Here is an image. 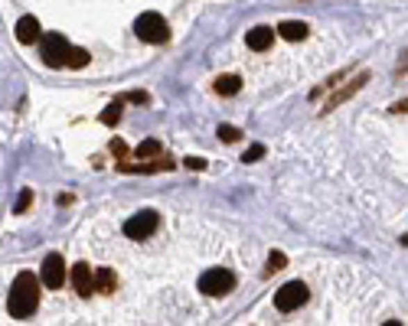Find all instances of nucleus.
I'll list each match as a JSON object with an SVG mask.
<instances>
[{
	"instance_id": "nucleus-1",
	"label": "nucleus",
	"mask_w": 408,
	"mask_h": 326,
	"mask_svg": "<svg viewBox=\"0 0 408 326\" xmlns=\"http://www.w3.org/2000/svg\"><path fill=\"white\" fill-rule=\"evenodd\" d=\"M36 307H40V281L33 271H20L10 287V297H7V310L13 320H26L36 314Z\"/></svg>"
},
{
	"instance_id": "nucleus-2",
	"label": "nucleus",
	"mask_w": 408,
	"mask_h": 326,
	"mask_svg": "<svg viewBox=\"0 0 408 326\" xmlns=\"http://www.w3.org/2000/svg\"><path fill=\"white\" fill-rule=\"evenodd\" d=\"M134 33H138L140 43H151V46H161L170 40V26H167V20L157 10L140 13L138 20H134Z\"/></svg>"
},
{
	"instance_id": "nucleus-3",
	"label": "nucleus",
	"mask_w": 408,
	"mask_h": 326,
	"mask_svg": "<svg viewBox=\"0 0 408 326\" xmlns=\"http://www.w3.org/2000/svg\"><path fill=\"white\" fill-rule=\"evenodd\" d=\"M69 49L72 46L65 43L63 33H46V36H40V53H43V62L49 69H63L69 62Z\"/></svg>"
},
{
	"instance_id": "nucleus-4",
	"label": "nucleus",
	"mask_w": 408,
	"mask_h": 326,
	"mask_svg": "<svg viewBox=\"0 0 408 326\" xmlns=\"http://www.w3.org/2000/svg\"><path fill=\"white\" fill-rule=\"evenodd\" d=\"M232 287H236V274L226 268H209L199 277V293H206V297H226V293H232Z\"/></svg>"
},
{
	"instance_id": "nucleus-5",
	"label": "nucleus",
	"mask_w": 408,
	"mask_h": 326,
	"mask_svg": "<svg viewBox=\"0 0 408 326\" xmlns=\"http://www.w3.org/2000/svg\"><path fill=\"white\" fill-rule=\"evenodd\" d=\"M307 300H311V291H307V284L304 281H291L275 293V307H278L281 314H294V310L304 307Z\"/></svg>"
},
{
	"instance_id": "nucleus-6",
	"label": "nucleus",
	"mask_w": 408,
	"mask_h": 326,
	"mask_svg": "<svg viewBox=\"0 0 408 326\" xmlns=\"http://www.w3.org/2000/svg\"><path fill=\"white\" fill-rule=\"evenodd\" d=\"M157 225H161V216H157L154 209H144V212H138V216H131L128 222H124V235L134 241H144L157 232Z\"/></svg>"
},
{
	"instance_id": "nucleus-7",
	"label": "nucleus",
	"mask_w": 408,
	"mask_h": 326,
	"mask_svg": "<svg viewBox=\"0 0 408 326\" xmlns=\"http://www.w3.org/2000/svg\"><path fill=\"white\" fill-rule=\"evenodd\" d=\"M40 281L49 287V291H59L65 284V261H63V255H46V261H43V271H40Z\"/></svg>"
},
{
	"instance_id": "nucleus-8",
	"label": "nucleus",
	"mask_w": 408,
	"mask_h": 326,
	"mask_svg": "<svg viewBox=\"0 0 408 326\" xmlns=\"http://www.w3.org/2000/svg\"><path fill=\"white\" fill-rule=\"evenodd\" d=\"M13 33H17V40H20L23 46L40 43V36H43V30H40V20H36V17H20Z\"/></svg>"
},
{
	"instance_id": "nucleus-9",
	"label": "nucleus",
	"mask_w": 408,
	"mask_h": 326,
	"mask_svg": "<svg viewBox=\"0 0 408 326\" xmlns=\"http://www.w3.org/2000/svg\"><path fill=\"white\" fill-rule=\"evenodd\" d=\"M245 43L252 53H265V49H271V43H275V30H271V26H255V30L245 33Z\"/></svg>"
},
{
	"instance_id": "nucleus-10",
	"label": "nucleus",
	"mask_w": 408,
	"mask_h": 326,
	"mask_svg": "<svg viewBox=\"0 0 408 326\" xmlns=\"http://www.w3.org/2000/svg\"><path fill=\"white\" fill-rule=\"evenodd\" d=\"M118 287V277L111 268H95L92 271V293H115Z\"/></svg>"
},
{
	"instance_id": "nucleus-11",
	"label": "nucleus",
	"mask_w": 408,
	"mask_h": 326,
	"mask_svg": "<svg viewBox=\"0 0 408 326\" xmlns=\"http://www.w3.org/2000/svg\"><path fill=\"white\" fill-rule=\"evenodd\" d=\"M72 287H76V293H82V297L92 293V268H88L85 261H79L76 268H72Z\"/></svg>"
},
{
	"instance_id": "nucleus-12",
	"label": "nucleus",
	"mask_w": 408,
	"mask_h": 326,
	"mask_svg": "<svg viewBox=\"0 0 408 326\" xmlns=\"http://www.w3.org/2000/svg\"><path fill=\"white\" fill-rule=\"evenodd\" d=\"M121 170H124V173H161V170H173V163H170V157H157L154 163H140V166L121 163Z\"/></svg>"
},
{
	"instance_id": "nucleus-13",
	"label": "nucleus",
	"mask_w": 408,
	"mask_h": 326,
	"mask_svg": "<svg viewBox=\"0 0 408 326\" xmlns=\"http://www.w3.org/2000/svg\"><path fill=\"white\" fill-rule=\"evenodd\" d=\"M275 33H281L288 43H301V40H307V23H297V20H284Z\"/></svg>"
},
{
	"instance_id": "nucleus-14",
	"label": "nucleus",
	"mask_w": 408,
	"mask_h": 326,
	"mask_svg": "<svg viewBox=\"0 0 408 326\" xmlns=\"http://www.w3.org/2000/svg\"><path fill=\"white\" fill-rule=\"evenodd\" d=\"M213 85H215V92H219V95L229 98V95H236L238 88H242V78H238V76H219Z\"/></svg>"
},
{
	"instance_id": "nucleus-15",
	"label": "nucleus",
	"mask_w": 408,
	"mask_h": 326,
	"mask_svg": "<svg viewBox=\"0 0 408 326\" xmlns=\"http://www.w3.org/2000/svg\"><path fill=\"white\" fill-rule=\"evenodd\" d=\"M284 264H288V258H284L281 251H271V255H268V264H265V277H271V274L284 271Z\"/></svg>"
},
{
	"instance_id": "nucleus-16",
	"label": "nucleus",
	"mask_w": 408,
	"mask_h": 326,
	"mask_svg": "<svg viewBox=\"0 0 408 326\" xmlns=\"http://www.w3.org/2000/svg\"><path fill=\"white\" fill-rule=\"evenodd\" d=\"M88 59H92V55H88V49H76V46H72V49H69V69H85L88 65Z\"/></svg>"
},
{
	"instance_id": "nucleus-17",
	"label": "nucleus",
	"mask_w": 408,
	"mask_h": 326,
	"mask_svg": "<svg viewBox=\"0 0 408 326\" xmlns=\"http://www.w3.org/2000/svg\"><path fill=\"white\" fill-rule=\"evenodd\" d=\"M121 105H124V98H118L115 105H108L105 114H101V121H105V124H118V118H121Z\"/></svg>"
},
{
	"instance_id": "nucleus-18",
	"label": "nucleus",
	"mask_w": 408,
	"mask_h": 326,
	"mask_svg": "<svg viewBox=\"0 0 408 326\" xmlns=\"http://www.w3.org/2000/svg\"><path fill=\"white\" fill-rule=\"evenodd\" d=\"M154 153H161V141H144L138 151H134V157L140 160V157H154Z\"/></svg>"
},
{
	"instance_id": "nucleus-19",
	"label": "nucleus",
	"mask_w": 408,
	"mask_h": 326,
	"mask_svg": "<svg viewBox=\"0 0 408 326\" xmlns=\"http://www.w3.org/2000/svg\"><path fill=\"white\" fill-rule=\"evenodd\" d=\"M219 137H222L226 144H236L238 137H242V130L232 128V124H219Z\"/></svg>"
},
{
	"instance_id": "nucleus-20",
	"label": "nucleus",
	"mask_w": 408,
	"mask_h": 326,
	"mask_svg": "<svg viewBox=\"0 0 408 326\" xmlns=\"http://www.w3.org/2000/svg\"><path fill=\"white\" fill-rule=\"evenodd\" d=\"M30 203H33V189H23L20 199H17V206H13V212H17V216H23V212L30 209Z\"/></svg>"
},
{
	"instance_id": "nucleus-21",
	"label": "nucleus",
	"mask_w": 408,
	"mask_h": 326,
	"mask_svg": "<svg viewBox=\"0 0 408 326\" xmlns=\"http://www.w3.org/2000/svg\"><path fill=\"white\" fill-rule=\"evenodd\" d=\"M261 157H265V147H261V144H255V147H248V151H245L242 163H255V160H261Z\"/></svg>"
},
{
	"instance_id": "nucleus-22",
	"label": "nucleus",
	"mask_w": 408,
	"mask_h": 326,
	"mask_svg": "<svg viewBox=\"0 0 408 326\" xmlns=\"http://www.w3.org/2000/svg\"><path fill=\"white\" fill-rule=\"evenodd\" d=\"M186 166H190V170H206V160H203V157H190V160H186Z\"/></svg>"
},
{
	"instance_id": "nucleus-23",
	"label": "nucleus",
	"mask_w": 408,
	"mask_h": 326,
	"mask_svg": "<svg viewBox=\"0 0 408 326\" xmlns=\"http://www.w3.org/2000/svg\"><path fill=\"white\" fill-rule=\"evenodd\" d=\"M124 101H140V105H144L147 95H144V92H131V95H124Z\"/></svg>"
}]
</instances>
